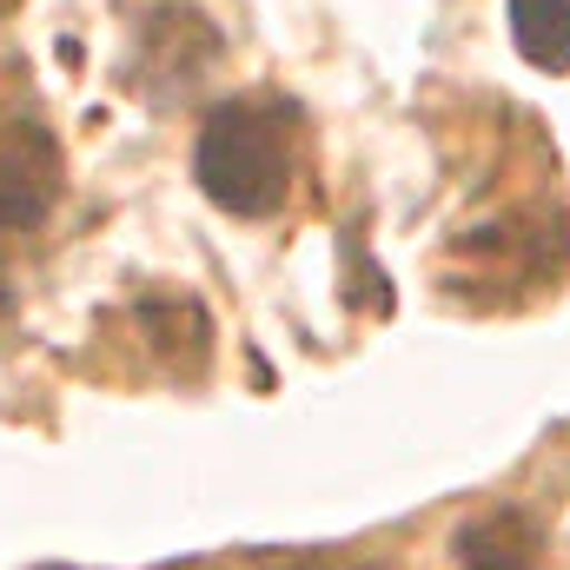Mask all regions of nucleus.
<instances>
[{
    "instance_id": "obj_1",
    "label": "nucleus",
    "mask_w": 570,
    "mask_h": 570,
    "mask_svg": "<svg viewBox=\"0 0 570 570\" xmlns=\"http://www.w3.org/2000/svg\"><path fill=\"white\" fill-rule=\"evenodd\" d=\"M193 179L213 206L239 219L279 213L292 193V114L279 100H233L213 107L199 146H193Z\"/></svg>"
},
{
    "instance_id": "obj_2",
    "label": "nucleus",
    "mask_w": 570,
    "mask_h": 570,
    "mask_svg": "<svg viewBox=\"0 0 570 570\" xmlns=\"http://www.w3.org/2000/svg\"><path fill=\"white\" fill-rule=\"evenodd\" d=\"M60 193V146L40 120H0V233L47 219Z\"/></svg>"
},
{
    "instance_id": "obj_5",
    "label": "nucleus",
    "mask_w": 570,
    "mask_h": 570,
    "mask_svg": "<svg viewBox=\"0 0 570 570\" xmlns=\"http://www.w3.org/2000/svg\"><path fill=\"white\" fill-rule=\"evenodd\" d=\"M511 40L531 67L564 73L570 67V0H511Z\"/></svg>"
},
{
    "instance_id": "obj_3",
    "label": "nucleus",
    "mask_w": 570,
    "mask_h": 570,
    "mask_svg": "<svg viewBox=\"0 0 570 570\" xmlns=\"http://www.w3.org/2000/svg\"><path fill=\"white\" fill-rule=\"evenodd\" d=\"M451 558H458V570H538V558H544V531H538L531 511L498 504V511H478V518L458 524Z\"/></svg>"
},
{
    "instance_id": "obj_4",
    "label": "nucleus",
    "mask_w": 570,
    "mask_h": 570,
    "mask_svg": "<svg viewBox=\"0 0 570 570\" xmlns=\"http://www.w3.org/2000/svg\"><path fill=\"white\" fill-rule=\"evenodd\" d=\"M199 33H213L193 7H153L146 13V27H140V73H166L179 94L193 87V80H206V67L219 60V47H193L186 53V40H199Z\"/></svg>"
}]
</instances>
